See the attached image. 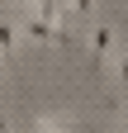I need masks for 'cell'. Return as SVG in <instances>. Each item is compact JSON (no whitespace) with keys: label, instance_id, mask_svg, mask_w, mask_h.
<instances>
[{"label":"cell","instance_id":"obj_1","mask_svg":"<svg viewBox=\"0 0 128 133\" xmlns=\"http://www.w3.org/2000/svg\"><path fill=\"white\" fill-rule=\"evenodd\" d=\"M90 48H95V52H114V29H109V24H95Z\"/></svg>","mask_w":128,"mask_h":133},{"label":"cell","instance_id":"obj_2","mask_svg":"<svg viewBox=\"0 0 128 133\" xmlns=\"http://www.w3.org/2000/svg\"><path fill=\"white\" fill-rule=\"evenodd\" d=\"M0 52L10 57V66H14V24H0ZM19 71V66H14Z\"/></svg>","mask_w":128,"mask_h":133},{"label":"cell","instance_id":"obj_3","mask_svg":"<svg viewBox=\"0 0 128 133\" xmlns=\"http://www.w3.org/2000/svg\"><path fill=\"white\" fill-rule=\"evenodd\" d=\"M90 10H95V0H67V14H76V19H86Z\"/></svg>","mask_w":128,"mask_h":133},{"label":"cell","instance_id":"obj_4","mask_svg":"<svg viewBox=\"0 0 128 133\" xmlns=\"http://www.w3.org/2000/svg\"><path fill=\"white\" fill-rule=\"evenodd\" d=\"M0 62H5V66H10V57H5V52H0ZM10 71H14V66H10Z\"/></svg>","mask_w":128,"mask_h":133},{"label":"cell","instance_id":"obj_5","mask_svg":"<svg viewBox=\"0 0 128 133\" xmlns=\"http://www.w3.org/2000/svg\"><path fill=\"white\" fill-rule=\"evenodd\" d=\"M14 5H24V0H14Z\"/></svg>","mask_w":128,"mask_h":133}]
</instances>
